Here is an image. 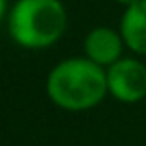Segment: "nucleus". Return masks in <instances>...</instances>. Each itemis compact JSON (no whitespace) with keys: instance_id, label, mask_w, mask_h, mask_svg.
Listing matches in <instances>:
<instances>
[{"instance_id":"nucleus-6","label":"nucleus","mask_w":146,"mask_h":146,"mask_svg":"<svg viewBox=\"0 0 146 146\" xmlns=\"http://www.w3.org/2000/svg\"><path fill=\"white\" fill-rule=\"evenodd\" d=\"M6 11H7V0H0V22H2Z\"/></svg>"},{"instance_id":"nucleus-3","label":"nucleus","mask_w":146,"mask_h":146,"mask_svg":"<svg viewBox=\"0 0 146 146\" xmlns=\"http://www.w3.org/2000/svg\"><path fill=\"white\" fill-rule=\"evenodd\" d=\"M107 94L120 104H139L146 98V65L135 57H120L106 68Z\"/></svg>"},{"instance_id":"nucleus-5","label":"nucleus","mask_w":146,"mask_h":146,"mask_svg":"<svg viewBox=\"0 0 146 146\" xmlns=\"http://www.w3.org/2000/svg\"><path fill=\"white\" fill-rule=\"evenodd\" d=\"M118 32L126 48L137 56H146V0H139L137 4L126 7Z\"/></svg>"},{"instance_id":"nucleus-1","label":"nucleus","mask_w":146,"mask_h":146,"mask_svg":"<svg viewBox=\"0 0 146 146\" xmlns=\"http://www.w3.org/2000/svg\"><path fill=\"white\" fill-rule=\"evenodd\" d=\"M46 96L63 111H89L107 96L106 68L91 59L67 57L54 65L46 76Z\"/></svg>"},{"instance_id":"nucleus-7","label":"nucleus","mask_w":146,"mask_h":146,"mask_svg":"<svg viewBox=\"0 0 146 146\" xmlns=\"http://www.w3.org/2000/svg\"><path fill=\"white\" fill-rule=\"evenodd\" d=\"M117 4H120V6H124V7H129V6H133V4H137L139 0H115Z\"/></svg>"},{"instance_id":"nucleus-4","label":"nucleus","mask_w":146,"mask_h":146,"mask_svg":"<svg viewBox=\"0 0 146 146\" xmlns=\"http://www.w3.org/2000/svg\"><path fill=\"white\" fill-rule=\"evenodd\" d=\"M124 41L120 32L109 26H96L83 39V52L85 57L96 63L98 67L107 68L117 63L124 52Z\"/></svg>"},{"instance_id":"nucleus-2","label":"nucleus","mask_w":146,"mask_h":146,"mask_svg":"<svg viewBox=\"0 0 146 146\" xmlns=\"http://www.w3.org/2000/svg\"><path fill=\"white\" fill-rule=\"evenodd\" d=\"M67 22L61 0H17L7 15V32L21 48L44 50L63 37Z\"/></svg>"}]
</instances>
